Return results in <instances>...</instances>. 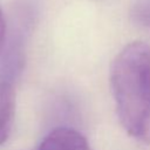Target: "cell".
<instances>
[{"label":"cell","mask_w":150,"mask_h":150,"mask_svg":"<svg viewBox=\"0 0 150 150\" xmlns=\"http://www.w3.org/2000/svg\"><path fill=\"white\" fill-rule=\"evenodd\" d=\"M110 83L122 127L150 144V46L142 41L127 45L112 62Z\"/></svg>","instance_id":"obj_1"},{"label":"cell","mask_w":150,"mask_h":150,"mask_svg":"<svg viewBox=\"0 0 150 150\" xmlns=\"http://www.w3.org/2000/svg\"><path fill=\"white\" fill-rule=\"evenodd\" d=\"M5 39H6V22L4 19V14L0 9V52L2 50V47L5 45Z\"/></svg>","instance_id":"obj_5"},{"label":"cell","mask_w":150,"mask_h":150,"mask_svg":"<svg viewBox=\"0 0 150 150\" xmlns=\"http://www.w3.org/2000/svg\"><path fill=\"white\" fill-rule=\"evenodd\" d=\"M131 15L137 23L150 28V0H138L134 5Z\"/></svg>","instance_id":"obj_4"},{"label":"cell","mask_w":150,"mask_h":150,"mask_svg":"<svg viewBox=\"0 0 150 150\" xmlns=\"http://www.w3.org/2000/svg\"><path fill=\"white\" fill-rule=\"evenodd\" d=\"M15 111V91L13 80L0 77V144L9 136Z\"/></svg>","instance_id":"obj_3"},{"label":"cell","mask_w":150,"mask_h":150,"mask_svg":"<svg viewBox=\"0 0 150 150\" xmlns=\"http://www.w3.org/2000/svg\"><path fill=\"white\" fill-rule=\"evenodd\" d=\"M38 150H91L86 137L70 128H56L40 143Z\"/></svg>","instance_id":"obj_2"}]
</instances>
